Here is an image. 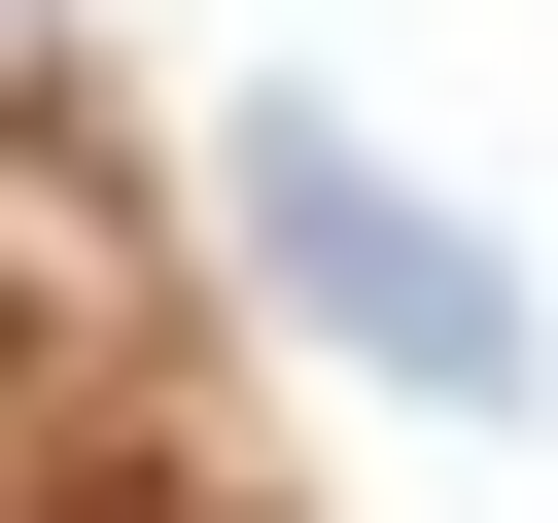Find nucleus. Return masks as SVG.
Here are the masks:
<instances>
[{"mask_svg": "<svg viewBox=\"0 0 558 523\" xmlns=\"http://www.w3.org/2000/svg\"><path fill=\"white\" fill-rule=\"evenodd\" d=\"M244 244H279V314H314L349 384H418V418H523V279H453V209H418L349 105H244Z\"/></svg>", "mask_w": 558, "mask_h": 523, "instance_id": "obj_1", "label": "nucleus"}]
</instances>
